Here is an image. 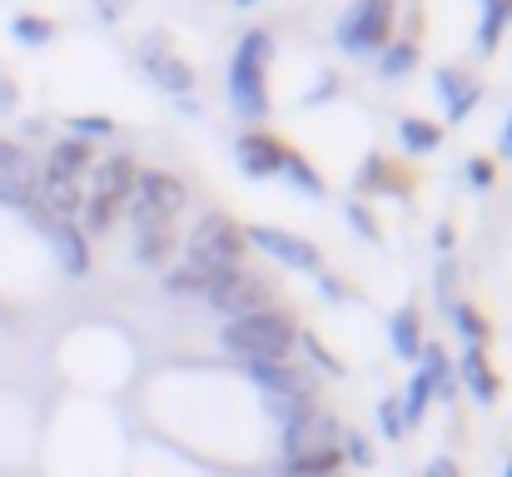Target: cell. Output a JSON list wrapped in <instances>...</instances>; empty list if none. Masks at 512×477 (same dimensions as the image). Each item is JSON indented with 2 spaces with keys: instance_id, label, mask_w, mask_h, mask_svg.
<instances>
[{
  "instance_id": "1",
  "label": "cell",
  "mask_w": 512,
  "mask_h": 477,
  "mask_svg": "<svg viewBox=\"0 0 512 477\" xmlns=\"http://www.w3.org/2000/svg\"><path fill=\"white\" fill-rule=\"evenodd\" d=\"M269 60H274V35L269 30H249L229 60V105L244 120H264L269 115Z\"/></svg>"
},
{
  "instance_id": "2",
  "label": "cell",
  "mask_w": 512,
  "mask_h": 477,
  "mask_svg": "<svg viewBox=\"0 0 512 477\" xmlns=\"http://www.w3.org/2000/svg\"><path fill=\"white\" fill-rule=\"evenodd\" d=\"M219 343H224L239 363H284L289 348L299 343V333H294V318L289 314L264 309V314H249V318L224 323Z\"/></svg>"
},
{
  "instance_id": "3",
  "label": "cell",
  "mask_w": 512,
  "mask_h": 477,
  "mask_svg": "<svg viewBox=\"0 0 512 477\" xmlns=\"http://www.w3.org/2000/svg\"><path fill=\"white\" fill-rule=\"evenodd\" d=\"M244 224L239 219H229V214H204L194 229H189V259L184 264H194V269H204L209 279L214 274H229V269H239L244 264Z\"/></svg>"
},
{
  "instance_id": "4",
  "label": "cell",
  "mask_w": 512,
  "mask_h": 477,
  "mask_svg": "<svg viewBox=\"0 0 512 477\" xmlns=\"http://www.w3.org/2000/svg\"><path fill=\"white\" fill-rule=\"evenodd\" d=\"M125 204H130L135 229H170L174 214L189 204V189L165 169H145V174H135V189Z\"/></svg>"
},
{
  "instance_id": "5",
  "label": "cell",
  "mask_w": 512,
  "mask_h": 477,
  "mask_svg": "<svg viewBox=\"0 0 512 477\" xmlns=\"http://www.w3.org/2000/svg\"><path fill=\"white\" fill-rule=\"evenodd\" d=\"M393 40V0H358L339 20V50L348 55H383Z\"/></svg>"
},
{
  "instance_id": "6",
  "label": "cell",
  "mask_w": 512,
  "mask_h": 477,
  "mask_svg": "<svg viewBox=\"0 0 512 477\" xmlns=\"http://www.w3.org/2000/svg\"><path fill=\"white\" fill-rule=\"evenodd\" d=\"M204 299L229 318H249L274 309V284L264 274H249V269H229V274H214V284L204 289Z\"/></svg>"
},
{
  "instance_id": "7",
  "label": "cell",
  "mask_w": 512,
  "mask_h": 477,
  "mask_svg": "<svg viewBox=\"0 0 512 477\" xmlns=\"http://www.w3.org/2000/svg\"><path fill=\"white\" fill-rule=\"evenodd\" d=\"M140 65L150 70V80H155L165 95H179V100H184V95L194 90V65L174 50L170 35H160V30L140 40Z\"/></svg>"
},
{
  "instance_id": "8",
  "label": "cell",
  "mask_w": 512,
  "mask_h": 477,
  "mask_svg": "<svg viewBox=\"0 0 512 477\" xmlns=\"http://www.w3.org/2000/svg\"><path fill=\"white\" fill-rule=\"evenodd\" d=\"M244 244H254V249H264L269 259H279V264H289V269H304V274H319V269H324V259H319V249H314L309 239H299V234H289V229H274V224H244Z\"/></svg>"
},
{
  "instance_id": "9",
  "label": "cell",
  "mask_w": 512,
  "mask_h": 477,
  "mask_svg": "<svg viewBox=\"0 0 512 477\" xmlns=\"http://www.w3.org/2000/svg\"><path fill=\"white\" fill-rule=\"evenodd\" d=\"M343 443V428L334 413H324V408H314V413H304V418H294L289 428H284V458H304V453H334Z\"/></svg>"
},
{
  "instance_id": "10",
  "label": "cell",
  "mask_w": 512,
  "mask_h": 477,
  "mask_svg": "<svg viewBox=\"0 0 512 477\" xmlns=\"http://www.w3.org/2000/svg\"><path fill=\"white\" fill-rule=\"evenodd\" d=\"M234 159H239V169H244L249 179H269V174H284L289 145H284V140H274L269 130H249V135H239Z\"/></svg>"
},
{
  "instance_id": "11",
  "label": "cell",
  "mask_w": 512,
  "mask_h": 477,
  "mask_svg": "<svg viewBox=\"0 0 512 477\" xmlns=\"http://www.w3.org/2000/svg\"><path fill=\"white\" fill-rule=\"evenodd\" d=\"M244 373L269 398H314V373H304L294 363H244Z\"/></svg>"
},
{
  "instance_id": "12",
  "label": "cell",
  "mask_w": 512,
  "mask_h": 477,
  "mask_svg": "<svg viewBox=\"0 0 512 477\" xmlns=\"http://www.w3.org/2000/svg\"><path fill=\"white\" fill-rule=\"evenodd\" d=\"M35 189H40V209H45L55 224H75V214H80V204H85L80 179H50V174H45Z\"/></svg>"
},
{
  "instance_id": "13",
  "label": "cell",
  "mask_w": 512,
  "mask_h": 477,
  "mask_svg": "<svg viewBox=\"0 0 512 477\" xmlns=\"http://www.w3.org/2000/svg\"><path fill=\"white\" fill-rule=\"evenodd\" d=\"M135 159L130 155H115L105 159V164H95V189L90 194H100V199H110V204H120L125 209V199H130V189H135Z\"/></svg>"
},
{
  "instance_id": "14",
  "label": "cell",
  "mask_w": 512,
  "mask_h": 477,
  "mask_svg": "<svg viewBox=\"0 0 512 477\" xmlns=\"http://www.w3.org/2000/svg\"><path fill=\"white\" fill-rule=\"evenodd\" d=\"M438 95L448 100V120L458 125V120H468V110L483 100V85L473 80V75H463V70H438Z\"/></svg>"
},
{
  "instance_id": "15",
  "label": "cell",
  "mask_w": 512,
  "mask_h": 477,
  "mask_svg": "<svg viewBox=\"0 0 512 477\" xmlns=\"http://www.w3.org/2000/svg\"><path fill=\"white\" fill-rule=\"evenodd\" d=\"M50 244H55V259L65 264V274H85L90 269V244H85V229L80 224H50Z\"/></svg>"
},
{
  "instance_id": "16",
  "label": "cell",
  "mask_w": 512,
  "mask_h": 477,
  "mask_svg": "<svg viewBox=\"0 0 512 477\" xmlns=\"http://www.w3.org/2000/svg\"><path fill=\"white\" fill-rule=\"evenodd\" d=\"M458 373H463V383H468V393L478 403H498V373H493V363H488L483 348H468L458 358Z\"/></svg>"
},
{
  "instance_id": "17",
  "label": "cell",
  "mask_w": 512,
  "mask_h": 477,
  "mask_svg": "<svg viewBox=\"0 0 512 477\" xmlns=\"http://www.w3.org/2000/svg\"><path fill=\"white\" fill-rule=\"evenodd\" d=\"M388 343H393L398 358H418L423 353V314H418V304H403L398 314L388 318Z\"/></svg>"
},
{
  "instance_id": "18",
  "label": "cell",
  "mask_w": 512,
  "mask_h": 477,
  "mask_svg": "<svg viewBox=\"0 0 512 477\" xmlns=\"http://www.w3.org/2000/svg\"><path fill=\"white\" fill-rule=\"evenodd\" d=\"M90 164H95V159H90V145H85V140H60V145L50 150V159H45V174H50V179H80Z\"/></svg>"
},
{
  "instance_id": "19",
  "label": "cell",
  "mask_w": 512,
  "mask_h": 477,
  "mask_svg": "<svg viewBox=\"0 0 512 477\" xmlns=\"http://www.w3.org/2000/svg\"><path fill=\"white\" fill-rule=\"evenodd\" d=\"M508 20H512V0H483V25H478V50H483V55L498 50Z\"/></svg>"
},
{
  "instance_id": "20",
  "label": "cell",
  "mask_w": 512,
  "mask_h": 477,
  "mask_svg": "<svg viewBox=\"0 0 512 477\" xmlns=\"http://www.w3.org/2000/svg\"><path fill=\"white\" fill-rule=\"evenodd\" d=\"M398 135H403V150H408V155H433V150L443 145V125L418 120V115H408V120L398 125Z\"/></svg>"
},
{
  "instance_id": "21",
  "label": "cell",
  "mask_w": 512,
  "mask_h": 477,
  "mask_svg": "<svg viewBox=\"0 0 512 477\" xmlns=\"http://www.w3.org/2000/svg\"><path fill=\"white\" fill-rule=\"evenodd\" d=\"M428 398H438V383L418 368V373H413V383H408V393L398 398V408H403V428H413V423L428 413Z\"/></svg>"
},
{
  "instance_id": "22",
  "label": "cell",
  "mask_w": 512,
  "mask_h": 477,
  "mask_svg": "<svg viewBox=\"0 0 512 477\" xmlns=\"http://www.w3.org/2000/svg\"><path fill=\"white\" fill-rule=\"evenodd\" d=\"M343 448L334 453H304V458H284V477H339Z\"/></svg>"
},
{
  "instance_id": "23",
  "label": "cell",
  "mask_w": 512,
  "mask_h": 477,
  "mask_svg": "<svg viewBox=\"0 0 512 477\" xmlns=\"http://www.w3.org/2000/svg\"><path fill=\"white\" fill-rule=\"evenodd\" d=\"M174 254V229H135V259L140 264H165Z\"/></svg>"
},
{
  "instance_id": "24",
  "label": "cell",
  "mask_w": 512,
  "mask_h": 477,
  "mask_svg": "<svg viewBox=\"0 0 512 477\" xmlns=\"http://www.w3.org/2000/svg\"><path fill=\"white\" fill-rule=\"evenodd\" d=\"M284 174H289V184H299V189H304V194H314V199H324V189H329V184H324V174H319L309 159H299L294 150H289V159H284Z\"/></svg>"
},
{
  "instance_id": "25",
  "label": "cell",
  "mask_w": 512,
  "mask_h": 477,
  "mask_svg": "<svg viewBox=\"0 0 512 477\" xmlns=\"http://www.w3.org/2000/svg\"><path fill=\"white\" fill-rule=\"evenodd\" d=\"M418 65V45L413 40H388V50L378 55V70L383 75H408Z\"/></svg>"
},
{
  "instance_id": "26",
  "label": "cell",
  "mask_w": 512,
  "mask_h": 477,
  "mask_svg": "<svg viewBox=\"0 0 512 477\" xmlns=\"http://www.w3.org/2000/svg\"><path fill=\"white\" fill-rule=\"evenodd\" d=\"M453 328L468 338V348H483L488 343V318L478 314L473 304H453Z\"/></svg>"
},
{
  "instance_id": "27",
  "label": "cell",
  "mask_w": 512,
  "mask_h": 477,
  "mask_svg": "<svg viewBox=\"0 0 512 477\" xmlns=\"http://www.w3.org/2000/svg\"><path fill=\"white\" fill-rule=\"evenodd\" d=\"M10 30H15L20 45H50V40H55V25H50L45 15H15Z\"/></svg>"
},
{
  "instance_id": "28",
  "label": "cell",
  "mask_w": 512,
  "mask_h": 477,
  "mask_svg": "<svg viewBox=\"0 0 512 477\" xmlns=\"http://www.w3.org/2000/svg\"><path fill=\"white\" fill-rule=\"evenodd\" d=\"M80 219H85V229H90V234H100V229H110V224L120 219V204H110V199H100V194H85Z\"/></svg>"
},
{
  "instance_id": "29",
  "label": "cell",
  "mask_w": 512,
  "mask_h": 477,
  "mask_svg": "<svg viewBox=\"0 0 512 477\" xmlns=\"http://www.w3.org/2000/svg\"><path fill=\"white\" fill-rule=\"evenodd\" d=\"M209 284H214V279H209L204 269H194V264H179L170 279H165V289H170V294H204Z\"/></svg>"
},
{
  "instance_id": "30",
  "label": "cell",
  "mask_w": 512,
  "mask_h": 477,
  "mask_svg": "<svg viewBox=\"0 0 512 477\" xmlns=\"http://www.w3.org/2000/svg\"><path fill=\"white\" fill-rule=\"evenodd\" d=\"M115 135V120L110 115H80V120H70V140H110Z\"/></svg>"
},
{
  "instance_id": "31",
  "label": "cell",
  "mask_w": 512,
  "mask_h": 477,
  "mask_svg": "<svg viewBox=\"0 0 512 477\" xmlns=\"http://www.w3.org/2000/svg\"><path fill=\"white\" fill-rule=\"evenodd\" d=\"M378 428H383L388 443H398V438L408 433V428H403V408H398V398H383V403H378Z\"/></svg>"
},
{
  "instance_id": "32",
  "label": "cell",
  "mask_w": 512,
  "mask_h": 477,
  "mask_svg": "<svg viewBox=\"0 0 512 477\" xmlns=\"http://www.w3.org/2000/svg\"><path fill=\"white\" fill-rule=\"evenodd\" d=\"M343 219H348V224H353V229H358L368 244H378V239H383V234H378V219H373L363 204H343Z\"/></svg>"
},
{
  "instance_id": "33",
  "label": "cell",
  "mask_w": 512,
  "mask_h": 477,
  "mask_svg": "<svg viewBox=\"0 0 512 477\" xmlns=\"http://www.w3.org/2000/svg\"><path fill=\"white\" fill-rule=\"evenodd\" d=\"M339 448H343V458H348L353 468H368V463H373V448H368V438H363V433H348Z\"/></svg>"
},
{
  "instance_id": "34",
  "label": "cell",
  "mask_w": 512,
  "mask_h": 477,
  "mask_svg": "<svg viewBox=\"0 0 512 477\" xmlns=\"http://www.w3.org/2000/svg\"><path fill=\"white\" fill-rule=\"evenodd\" d=\"M358 184H363V189H383V184H388V164H383V155H368V159H363V174H358Z\"/></svg>"
},
{
  "instance_id": "35",
  "label": "cell",
  "mask_w": 512,
  "mask_h": 477,
  "mask_svg": "<svg viewBox=\"0 0 512 477\" xmlns=\"http://www.w3.org/2000/svg\"><path fill=\"white\" fill-rule=\"evenodd\" d=\"M304 348H309V358H314L324 373H343V363L329 353V348H324V343H319V338H314V333H304Z\"/></svg>"
},
{
  "instance_id": "36",
  "label": "cell",
  "mask_w": 512,
  "mask_h": 477,
  "mask_svg": "<svg viewBox=\"0 0 512 477\" xmlns=\"http://www.w3.org/2000/svg\"><path fill=\"white\" fill-rule=\"evenodd\" d=\"M468 179H473L478 189H488V184H493V159H468Z\"/></svg>"
},
{
  "instance_id": "37",
  "label": "cell",
  "mask_w": 512,
  "mask_h": 477,
  "mask_svg": "<svg viewBox=\"0 0 512 477\" xmlns=\"http://www.w3.org/2000/svg\"><path fill=\"white\" fill-rule=\"evenodd\" d=\"M423 477H463V468H458L453 458H428V468H423Z\"/></svg>"
},
{
  "instance_id": "38",
  "label": "cell",
  "mask_w": 512,
  "mask_h": 477,
  "mask_svg": "<svg viewBox=\"0 0 512 477\" xmlns=\"http://www.w3.org/2000/svg\"><path fill=\"white\" fill-rule=\"evenodd\" d=\"M95 5H100V15H105V20H120V15L130 10V0H95Z\"/></svg>"
},
{
  "instance_id": "39",
  "label": "cell",
  "mask_w": 512,
  "mask_h": 477,
  "mask_svg": "<svg viewBox=\"0 0 512 477\" xmlns=\"http://www.w3.org/2000/svg\"><path fill=\"white\" fill-rule=\"evenodd\" d=\"M10 110H15V85L0 75V115H10Z\"/></svg>"
},
{
  "instance_id": "40",
  "label": "cell",
  "mask_w": 512,
  "mask_h": 477,
  "mask_svg": "<svg viewBox=\"0 0 512 477\" xmlns=\"http://www.w3.org/2000/svg\"><path fill=\"white\" fill-rule=\"evenodd\" d=\"M319 289H324V299H343V284L334 274H319Z\"/></svg>"
},
{
  "instance_id": "41",
  "label": "cell",
  "mask_w": 512,
  "mask_h": 477,
  "mask_svg": "<svg viewBox=\"0 0 512 477\" xmlns=\"http://www.w3.org/2000/svg\"><path fill=\"white\" fill-rule=\"evenodd\" d=\"M433 239H438V249H443V254H448V249H453V224H448V219H443V224H438V229H433Z\"/></svg>"
},
{
  "instance_id": "42",
  "label": "cell",
  "mask_w": 512,
  "mask_h": 477,
  "mask_svg": "<svg viewBox=\"0 0 512 477\" xmlns=\"http://www.w3.org/2000/svg\"><path fill=\"white\" fill-rule=\"evenodd\" d=\"M498 150L512 159V120H508V130H503V140H498Z\"/></svg>"
},
{
  "instance_id": "43",
  "label": "cell",
  "mask_w": 512,
  "mask_h": 477,
  "mask_svg": "<svg viewBox=\"0 0 512 477\" xmlns=\"http://www.w3.org/2000/svg\"><path fill=\"white\" fill-rule=\"evenodd\" d=\"M234 5H259V0H234Z\"/></svg>"
},
{
  "instance_id": "44",
  "label": "cell",
  "mask_w": 512,
  "mask_h": 477,
  "mask_svg": "<svg viewBox=\"0 0 512 477\" xmlns=\"http://www.w3.org/2000/svg\"><path fill=\"white\" fill-rule=\"evenodd\" d=\"M503 477H512V458H508V468H503Z\"/></svg>"
}]
</instances>
